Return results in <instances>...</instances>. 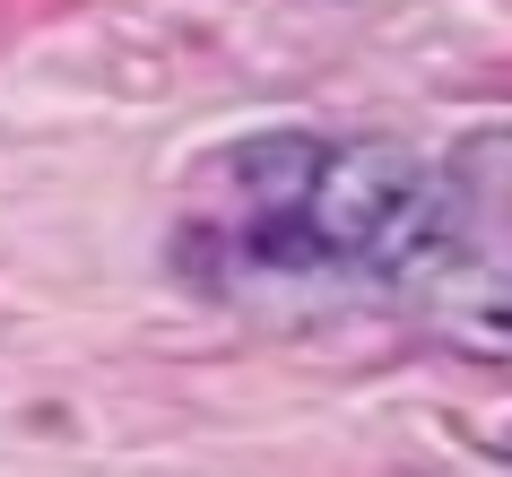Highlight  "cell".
Listing matches in <instances>:
<instances>
[{
  "label": "cell",
  "mask_w": 512,
  "mask_h": 477,
  "mask_svg": "<svg viewBox=\"0 0 512 477\" xmlns=\"http://www.w3.org/2000/svg\"><path fill=\"white\" fill-rule=\"evenodd\" d=\"M426 183V165L391 148V139H348V148H330L322 157V183L304 191V226L322 235L330 261H374V243L400 226V209L417 200Z\"/></svg>",
  "instance_id": "6da1fadb"
},
{
  "label": "cell",
  "mask_w": 512,
  "mask_h": 477,
  "mask_svg": "<svg viewBox=\"0 0 512 477\" xmlns=\"http://www.w3.org/2000/svg\"><path fill=\"white\" fill-rule=\"evenodd\" d=\"M452 243H460V191H443V183L426 174L417 200H408L400 226L374 243V261H365V269H374V278H417V269H443Z\"/></svg>",
  "instance_id": "7a4b0ae2"
},
{
  "label": "cell",
  "mask_w": 512,
  "mask_h": 477,
  "mask_svg": "<svg viewBox=\"0 0 512 477\" xmlns=\"http://www.w3.org/2000/svg\"><path fill=\"white\" fill-rule=\"evenodd\" d=\"M322 139H296V131H270V139H252V148H235V191H252L261 209H304V191L322 183Z\"/></svg>",
  "instance_id": "3957f363"
}]
</instances>
